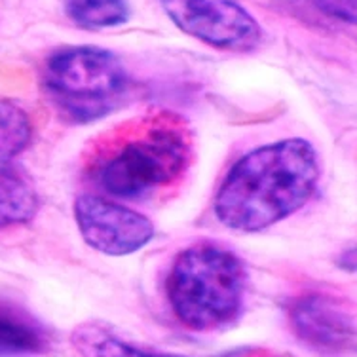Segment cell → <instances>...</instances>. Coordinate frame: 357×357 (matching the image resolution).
<instances>
[{
  "mask_svg": "<svg viewBox=\"0 0 357 357\" xmlns=\"http://www.w3.org/2000/svg\"><path fill=\"white\" fill-rule=\"evenodd\" d=\"M323 14L357 27V0H314Z\"/></svg>",
  "mask_w": 357,
  "mask_h": 357,
  "instance_id": "obj_12",
  "label": "cell"
},
{
  "mask_svg": "<svg viewBox=\"0 0 357 357\" xmlns=\"http://www.w3.org/2000/svg\"><path fill=\"white\" fill-rule=\"evenodd\" d=\"M183 33L225 52H253L262 42L261 25L234 0H160Z\"/></svg>",
  "mask_w": 357,
  "mask_h": 357,
  "instance_id": "obj_5",
  "label": "cell"
},
{
  "mask_svg": "<svg viewBox=\"0 0 357 357\" xmlns=\"http://www.w3.org/2000/svg\"><path fill=\"white\" fill-rule=\"evenodd\" d=\"M70 342L82 357H185L131 344L107 325L93 321L78 325L70 335Z\"/></svg>",
  "mask_w": 357,
  "mask_h": 357,
  "instance_id": "obj_10",
  "label": "cell"
},
{
  "mask_svg": "<svg viewBox=\"0 0 357 357\" xmlns=\"http://www.w3.org/2000/svg\"><path fill=\"white\" fill-rule=\"evenodd\" d=\"M165 291L185 327L198 333L219 331L240 317L248 272L232 251L209 241L194 243L175 257Z\"/></svg>",
  "mask_w": 357,
  "mask_h": 357,
  "instance_id": "obj_3",
  "label": "cell"
},
{
  "mask_svg": "<svg viewBox=\"0 0 357 357\" xmlns=\"http://www.w3.org/2000/svg\"><path fill=\"white\" fill-rule=\"evenodd\" d=\"M63 10L75 25L88 31L120 27L130 20L126 0H63Z\"/></svg>",
  "mask_w": 357,
  "mask_h": 357,
  "instance_id": "obj_11",
  "label": "cell"
},
{
  "mask_svg": "<svg viewBox=\"0 0 357 357\" xmlns=\"http://www.w3.org/2000/svg\"><path fill=\"white\" fill-rule=\"evenodd\" d=\"M33 139V126L20 105L0 99V227L25 225L38 211V194L17 156Z\"/></svg>",
  "mask_w": 357,
  "mask_h": 357,
  "instance_id": "obj_6",
  "label": "cell"
},
{
  "mask_svg": "<svg viewBox=\"0 0 357 357\" xmlns=\"http://www.w3.org/2000/svg\"><path fill=\"white\" fill-rule=\"evenodd\" d=\"M75 220L89 248L109 257L135 253L154 238V225L146 215L99 194H80L75 199Z\"/></svg>",
  "mask_w": 357,
  "mask_h": 357,
  "instance_id": "obj_7",
  "label": "cell"
},
{
  "mask_svg": "<svg viewBox=\"0 0 357 357\" xmlns=\"http://www.w3.org/2000/svg\"><path fill=\"white\" fill-rule=\"evenodd\" d=\"M295 337L319 357H357V317L338 298L306 293L289 306Z\"/></svg>",
  "mask_w": 357,
  "mask_h": 357,
  "instance_id": "obj_8",
  "label": "cell"
},
{
  "mask_svg": "<svg viewBox=\"0 0 357 357\" xmlns=\"http://www.w3.org/2000/svg\"><path fill=\"white\" fill-rule=\"evenodd\" d=\"M52 333L31 312L0 301V357H35L52 350Z\"/></svg>",
  "mask_w": 357,
  "mask_h": 357,
  "instance_id": "obj_9",
  "label": "cell"
},
{
  "mask_svg": "<svg viewBox=\"0 0 357 357\" xmlns=\"http://www.w3.org/2000/svg\"><path fill=\"white\" fill-rule=\"evenodd\" d=\"M319 173L317 152L306 139L257 146L222 178L215 194V217L238 232L266 230L308 204Z\"/></svg>",
  "mask_w": 357,
  "mask_h": 357,
  "instance_id": "obj_1",
  "label": "cell"
},
{
  "mask_svg": "<svg viewBox=\"0 0 357 357\" xmlns=\"http://www.w3.org/2000/svg\"><path fill=\"white\" fill-rule=\"evenodd\" d=\"M190 160L192 137L185 122L175 114H154L112 131L97 144L88 175L112 199L146 202L177 185Z\"/></svg>",
  "mask_w": 357,
  "mask_h": 357,
  "instance_id": "obj_2",
  "label": "cell"
},
{
  "mask_svg": "<svg viewBox=\"0 0 357 357\" xmlns=\"http://www.w3.org/2000/svg\"><path fill=\"white\" fill-rule=\"evenodd\" d=\"M42 86L63 118L88 124L120 109L131 82L122 61L109 50L65 46L46 59Z\"/></svg>",
  "mask_w": 357,
  "mask_h": 357,
  "instance_id": "obj_4",
  "label": "cell"
},
{
  "mask_svg": "<svg viewBox=\"0 0 357 357\" xmlns=\"http://www.w3.org/2000/svg\"><path fill=\"white\" fill-rule=\"evenodd\" d=\"M337 264L346 272H351V274H357V248H351L350 251H344L340 257H338Z\"/></svg>",
  "mask_w": 357,
  "mask_h": 357,
  "instance_id": "obj_13",
  "label": "cell"
}]
</instances>
